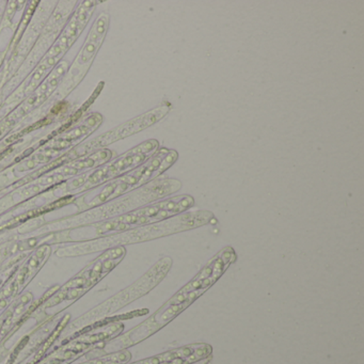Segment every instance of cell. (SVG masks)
<instances>
[{
    "instance_id": "obj_2",
    "label": "cell",
    "mask_w": 364,
    "mask_h": 364,
    "mask_svg": "<svg viewBox=\"0 0 364 364\" xmlns=\"http://www.w3.org/2000/svg\"><path fill=\"white\" fill-rule=\"evenodd\" d=\"M216 223L215 215L210 210H191V212L182 213V214L176 215V216L159 221V223L138 228V229L119 236L117 240L119 242H122V244L149 242V240H157V238L182 233L185 231H191V230L198 229V228Z\"/></svg>"
},
{
    "instance_id": "obj_1",
    "label": "cell",
    "mask_w": 364,
    "mask_h": 364,
    "mask_svg": "<svg viewBox=\"0 0 364 364\" xmlns=\"http://www.w3.org/2000/svg\"><path fill=\"white\" fill-rule=\"evenodd\" d=\"M237 261V255L233 247L221 249L216 255L206 263L204 267L185 284L178 293L174 294L164 306H161L150 318L132 330L124 338L127 346L146 340L171 323L181 313L184 312L196 300L199 299L219 279L225 274L230 266Z\"/></svg>"
},
{
    "instance_id": "obj_4",
    "label": "cell",
    "mask_w": 364,
    "mask_h": 364,
    "mask_svg": "<svg viewBox=\"0 0 364 364\" xmlns=\"http://www.w3.org/2000/svg\"><path fill=\"white\" fill-rule=\"evenodd\" d=\"M212 353L213 347L210 344L196 343L171 349L133 364H193L210 357Z\"/></svg>"
},
{
    "instance_id": "obj_3",
    "label": "cell",
    "mask_w": 364,
    "mask_h": 364,
    "mask_svg": "<svg viewBox=\"0 0 364 364\" xmlns=\"http://www.w3.org/2000/svg\"><path fill=\"white\" fill-rule=\"evenodd\" d=\"M178 151L159 148V151L131 173L117 181L109 188L110 196H120L159 178L178 161Z\"/></svg>"
},
{
    "instance_id": "obj_5",
    "label": "cell",
    "mask_w": 364,
    "mask_h": 364,
    "mask_svg": "<svg viewBox=\"0 0 364 364\" xmlns=\"http://www.w3.org/2000/svg\"><path fill=\"white\" fill-rule=\"evenodd\" d=\"M170 112V106L167 104L159 106L141 116L137 117L133 120L129 121L125 124L121 125L118 129H114L112 134V140L122 139L133 134L139 133L152 125L156 124L159 121L163 120Z\"/></svg>"
}]
</instances>
